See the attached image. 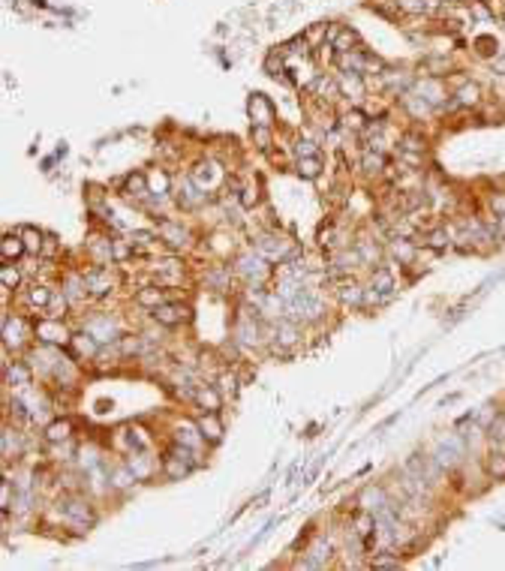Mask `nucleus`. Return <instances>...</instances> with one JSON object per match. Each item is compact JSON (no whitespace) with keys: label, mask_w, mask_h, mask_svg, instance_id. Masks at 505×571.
<instances>
[{"label":"nucleus","mask_w":505,"mask_h":571,"mask_svg":"<svg viewBox=\"0 0 505 571\" xmlns=\"http://www.w3.org/2000/svg\"><path fill=\"white\" fill-rule=\"evenodd\" d=\"M57 511H61V517L70 523V529H76V532H87V529H94V523H96L94 506H90V499L81 493H63L61 502H57Z\"/></svg>","instance_id":"f257e3e1"},{"label":"nucleus","mask_w":505,"mask_h":571,"mask_svg":"<svg viewBox=\"0 0 505 571\" xmlns=\"http://www.w3.org/2000/svg\"><path fill=\"white\" fill-rule=\"evenodd\" d=\"M28 337H33V319L21 316V313L12 316L10 310H3V349L24 355L28 352Z\"/></svg>","instance_id":"f03ea898"},{"label":"nucleus","mask_w":505,"mask_h":571,"mask_svg":"<svg viewBox=\"0 0 505 571\" xmlns=\"http://www.w3.org/2000/svg\"><path fill=\"white\" fill-rule=\"evenodd\" d=\"M81 277H85L90 301H103V298H109L114 289H118L114 264H94V262H90L87 268H81Z\"/></svg>","instance_id":"7ed1b4c3"},{"label":"nucleus","mask_w":505,"mask_h":571,"mask_svg":"<svg viewBox=\"0 0 505 571\" xmlns=\"http://www.w3.org/2000/svg\"><path fill=\"white\" fill-rule=\"evenodd\" d=\"M172 202H175V208L178 211H184V214H196V211H202L205 205L211 202V196L205 193L202 187L196 184L189 175H184L178 180L175 187H172Z\"/></svg>","instance_id":"20e7f679"},{"label":"nucleus","mask_w":505,"mask_h":571,"mask_svg":"<svg viewBox=\"0 0 505 571\" xmlns=\"http://www.w3.org/2000/svg\"><path fill=\"white\" fill-rule=\"evenodd\" d=\"M231 268H235V274L241 280H247V283H262V280L271 274V262L256 253L253 247L244 250V253H238L235 259H231Z\"/></svg>","instance_id":"39448f33"},{"label":"nucleus","mask_w":505,"mask_h":571,"mask_svg":"<svg viewBox=\"0 0 505 571\" xmlns=\"http://www.w3.org/2000/svg\"><path fill=\"white\" fill-rule=\"evenodd\" d=\"M33 340L37 343H48V346H70L72 343V331L66 325V319H33Z\"/></svg>","instance_id":"423d86ee"},{"label":"nucleus","mask_w":505,"mask_h":571,"mask_svg":"<svg viewBox=\"0 0 505 571\" xmlns=\"http://www.w3.org/2000/svg\"><path fill=\"white\" fill-rule=\"evenodd\" d=\"M151 322L154 325H160V328H165V331H172V328H181V325H189L193 322V307L189 304H184V301H165L163 307H156V310H151Z\"/></svg>","instance_id":"0eeeda50"},{"label":"nucleus","mask_w":505,"mask_h":571,"mask_svg":"<svg viewBox=\"0 0 505 571\" xmlns=\"http://www.w3.org/2000/svg\"><path fill=\"white\" fill-rule=\"evenodd\" d=\"M81 328H85L87 334H94L99 346H118V340L123 337V328L118 325V319H114L112 313H94V316L85 319Z\"/></svg>","instance_id":"6e6552de"},{"label":"nucleus","mask_w":505,"mask_h":571,"mask_svg":"<svg viewBox=\"0 0 505 571\" xmlns=\"http://www.w3.org/2000/svg\"><path fill=\"white\" fill-rule=\"evenodd\" d=\"M156 231H160V244H165L172 253L184 250L193 241V231H189L181 220H172V217H156Z\"/></svg>","instance_id":"1a4fd4ad"},{"label":"nucleus","mask_w":505,"mask_h":571,"mask_svg":"<svg viewBox=\"0 0 505 571\" xmlns=\"http://www.w3.org/2000/svg\"><path fill=\"white\" fill-rule=\"evenodd\" d=\"M189 178H193L208 196H214V189H217L223 180H226V169H220V165L214 163V160H208V163L202 160V163H196L193 169H189Z\"/></svg>","instance_id":"9d476101"},{"label":"nucleus","mask_w":505,"mask_h":571,"mask_svg":"<svg viewBox=\"0 0 505 571\" xmlns=\"http://www.w3.org/2000/svg\"><path fill=\"white\" fill-rule=\"evenodd\" d=\"M364 292H367V286H361L355 277H343L334 283V298L343 304V307H364Z\"/></svg>","instance_id":"9b49d317"},{"label":"nucleus","mask_w":505,"mask_h":571,"mask_svg":"<svg viewBox=\"0 0 505 571\" xmlns=\"http://www.w3.org/2000/svg\"><path fill=\"white\" fill-rule=\"evenodd\" d=\"M52 295H54V286H48V283H30L28 289V295H24V307L30 310V316L33 319H39V313H45L48 307V301H52Z\"/></svg>","instance_id":"f8f14e48"},{"label":"nucleus","mask_w":505,"mask_h":571,"mask_svg":"<svg viewBox=\"0 0 505 571\" xmlns=\"http://www.w3.org/2000/svg\"><path fill=\"white\" fill-rule=\"evenodd\" d=\"M247 112H250V121L259 123V127H274L277 123V112L265 94H253L250 103H247Z\"/></svg>","instance_id":"ddd939ff"},{"label":"nucleus","mask_w":505,"mask_h":571,"mask_svg":"<svg viewBox=\"0 0 505 571\" xmlns=\"http://www.w3.org/2000/svg\"><path fill=\"white\" fill-rule=\"evenodd\" d=\"M132 301H136V307H138V310L151 313V310H156V307H163L165 301H172V295L165 292L160 283H156V286H142V289H136Z\"/></svg>","instance_id":"4468645a"},{"label":"nucleus","mask_w":505,"mask_h":571,"mask_svg":"<svg viewBox=\"0 0 505 571\" xmlns=\"http://www.w3.org/2000/svg\"><path fill=\"white\" fill-rule=\"evenodd\" d=\"M3 373H6V385L10 388H28L33 385V367L30 361H6L3 364Z\"/></svg>","instance_id":"2eb2a0df"},{"label":"nucleus","mask_w":505,"mask_h":571,"mask_svg":"<svg viewBox=\"0 0 505 571\" xmlns=\"http://www.w3.org/2000/svg\"><path fill=\"white\" fill-rule=\"evenodd\" d=\"M196 424H198V430H202V436H205V442H208V445L223 442L226 427H223V421H220V412H202V415L196 418Z\"/></svg>","instance_id":"dca6fc26"},{"label":"nucleus","mask_w":505,"mask_h":571,"mask_svg":"<svg viewBox=\"0 0 505 571\" xmlns=\"http://www.w3.org/2000/svg\"><path fill=\"white\" fill-rule=\"evenodd\" d=\"M388 256L400 264H415L418 259V244L409 238H388Z\"/></svg>","instance_id":"f3484780"},{"label":"nucleus","mask_w":505,"mask_h":571,"mask_svg":"<svg viewBox=\"0 0 505 571\" xmlns=\"http://www.w3.org/2000/svg\"><path fill=\"white\" fill-rule=\"evenodd\" d=\"M24 454V436L19 433V424L12 427V421H6L3 427V463H12Z\"/></svg>","instance_id":"a211bd4d"},{"label":"nucleus","mask_w":505,"mask_h":571,"mask_svg":"<svg viewBox=\"0 0 505 571\" xmlns=\"http://www.w3.org/2000/svg\"><path fill=\"white\" fill-rule=\"evenodd\" d=\"M223 400H226V397H223V391L217 385H198L196 388V397H193V403L202 412H220L223 409Z\"/></svg>","instance_id":"6ab92c4d"},{"label":"nucleus","mask_w":505,"mask_h":571,"mask_svg":"<svg viewBox=\"0 0 505 571\" xmlns=\"http://www.w3.org/2000/svg\"><path fill=\"white\" fill-rule=\"evenodd\" d=\"M72 433H76V424H72L70 418H52L48 424L43 427V439L48 445H57V442H66L72 439Z\"/></svg>","instance_id":"aec40b11"},{"label":"nucleus","mask_w":505,"mask_h":571,"mask_svg":"<svg viewBox=\"0 0 505 571\" xmlns=\"http://www.w3.org/2000/svg\"><path fill=\"white\" fill-rule=\"evenodd\" d=\"M388 165H391V156H388V154H379V151L364 147L361 163H358V169H364V175L379 178V175H385V172H388Z\"/></svg>","instance_id":"412c9836"},{"label":"nucleus","mask_w":505,"mask_h":571,"mask_svg":"<svg viewBox=\"0 0 505 571\" xmlns=\"http://www.w3.org/2000/svg\"><path fill=\"white\" fill-rule=\"evenodd\" d=\"M28 256V247H24L21 235L19 231H6L3 238H0V259L3 262H19Z\"/></svg>","instance_id":"4be33fe9"},{"label":"nucleus","mask_w":505,"mask_h":571,"mask_svg":"<svg viewBox=\"0 0 505 571\" xmlns=\"http://www.w3.org/2000/svg\"><path fill=\"white\" fill-rule=\"evenodd\" d=\"M310 94L319 99V103H328V99H334V96H340V79H334V76H328V72H322V76L313 79V85H310Z\"/></svg>","instance_id":"5701e85b"},{"label":"nucleus","mask_w":505,"mask_h":571,"mask_svg":"<svg viewBox=\"0 0 505 571\" xmlns=\"http://www.w3.org/2000/svg\"><path fill=\"white\" fill-rule=\"evenodd\" d=\"M127 466L132 469V475L138 478V481H147L154 473H156V466H154V460H151V454H147L145 448L142 451H130L127 454Z\"/></svg>","instance_id":"b1692460"},{"label":"nucleus","mask_w":505,"mask_h":571,"mask_svg":"<svg viewBox=\"0 0 505 571\" xmlns=\"http://www.w3.org/2000/svg\"><path fill=\"white\" fill-rule=\"evenodd\" d=\"M231 274H235V268H226V264L208 268V274H205V286L214 289V292H229V289H231Z\"/></svg>","instance_id":"393cba45"},{"label":"nucleus","mask_w":505,"mask_h":571,"mask_svg":"<svg viewBox=\"0 0 505 571\" xmlns=\"http://www.w3.org/2000/svg\"><path fill=\"white\" fill-rule=\"evenodd\" d=\"M0 286L6 289V292H15V289L24 286V271L19 262H3L0 264Z\"/></svg>","instance_id":"a878e982"},{"label":"nucleus","mask_w":505,"mask_h":571,"mask_svg":"<svg viewBox=\"0 0 505 571\" xmlns=\"http://www.w3.org/2000/svg\"><path fill=\"white\" fill-rule=\"evenodd\" d=\"M370 286L379 289V292H397V277H394V271L388 268V264H376V268L370 271Z\"/></svg>","instance_id":"bb28decb"},{"label":"nucleus","mask_w":505,"mask_h":571,"mask_svg":"<svg viewBox=\"0 0 505 571\" xmlns=\"http://www.w3.org/2000/svg\"><path fill=\"white\" fill-rule=\"evenodd\" d=\"M70 307H72L70 295H66L63 289L54 286V295H52V301H48V307H45L43 316H48V319H66V316H70Z\"/></svg>","instance_id":"cd10ccee"},{"label":"nucleus","mask_w":505,"mask_h":571,"mask_svg":"<svg viewBox=\"0 0 505 571\" xmlns=\"http://www.w3.org/2000/svg\"><path fill=\"white\" fill-rule=\"evenodd\" d=\"M163 475L169 478V481H184V478L193 473V466L184 460H178V457H172V454H163Z\"/></svg>","instance_id":"c85d7f7f"},{"label":"nucleus","mask_w":505,"mask_h":571,"mask_svg":"<svg viewBox=\"0 0 505 571\" xmlns=\"http://www.w3.org/2000/svg\"><path fill=\"white\" fill-rule=\"evenodd\" d=\"M322 169H325L322 156H298L295 160V172H298V178H304V180L322 178Z\"/></svg>","instance_id":"c756f323"},{"label":"nucleus","mask_w":505,"mask_h":571,"mask_svg":"<svg viewBox=\"0 0 505 571\" xmlns=\"http://www.w3.org/2000/svg\"><path fill=\"white\" fill-rule=\"evenodd\" d=\"M421 244L430 247V250H436V253L449 250V247H451V229H449V226H436V229H430V231H424V241H421Z\"/></svg>","instance_id":"7c9ffc66"},{"label":"nucleus","mask_w":505,"mask_h":571,"mask_svg":"<svg viewBox=\"0 0 505 571\" xmlns=\"http://www.w3.org/2000/svg\"><path fill=\"white\" fill-rule=\"evenodd\" d=\"M331 45H334L337 54H340V52H355V48H358V33H355L352 28H337L334 37H331Z\"/></svg>","instance_id":"2f4dec72"},{"label":"nucleus","mask_w":505,"mask_h":571,"mask_svg":"<svg viewBox=\"0 0 505 571\" xmlns=\"http://www.w3.org/2000/svg\"><path fill=\"white\" fill-rule=\"evenodd\" d=\"M367 123H370V118L364 114L361 109H349V112H343L340 114V127L346 129V132H355V136H361L364 129H367Z\"/></svg>","instance_id":"473e14b6"},{"label":"nucleus","mask_w":505,"mask_h":571,"mask_svg":"<svg viewBox=\"0 0 505 571\" xmlns=\"http://www.w3.org/2000/svg\"><path fill=\"white\" fill-rule=\"evenodd\" d=\"M15 231L21 235L24 247H28V256H39V250H43V238H45V231H39L37 226H19Z\"/></svg>","instance_id":"72a5a7b5"},{"label":"nucleus","mask_w":505,"mask_h":571,"mask_svg":"<svg viewBox=\"0 0 505 571\" xmlns=\"http://www.w3.org/2000/svg\"><path fill=\"white\" fill-rule=\"evenodd\" d=\"M138 478L132 475V469L123 463V466H112L109 469V487H114V490H127V487H132Z\"/></svg>","instance_id":"f704fd0d"},{"label":"nucleus","mask_w":505,"mask_h":571,"mask_svg":"<svg viewBox=\"0 0 505 571\" xmlns=\"http://www.w3.org/2000/svg\"><path fill=\"white\" fill-rule=\"evenodd\" d=\"M364 94H367L364 76H340V96H346V99H361Z\"/></svg>","instance_id":"c9c22d12"},{"label":"nucleus","mask_w":505,"mask_h":571,"mask_svg":"<svg viewBox=\"0 0 505 571\" xmlns=\"http://www.w3.org/2000/svg\"><path fill=\"white\" fill-rule=\"evenodd\" d=\"M454 99H457V105L460 109H469V105H478L482 103V87L475 85V81H466L457 94H454Z\"/></svg>","instance_id":"e433bc0d"},{"label":"nucleus","mask_w":505,"mask_h":571,"mask_svg":"<svg viewBox=\"0 0 505 571\" xmlns=\"http://www.w3.org/2000/svg\"><path fill=\"white\" fill-rule=\"evenodd\" d=\"M250 136H253V145L259 147L262 154H271V147H274V127H259V123H253Z\"/></svg>","instance_id":"4c0bfd02"},{"label":"nucleus","mask_w":505,"mask_h":571,"mask_svg":"<svg viewBox=\"0 0 505 571\" xmlns=\"http://www.w3.org/2000/svg\"><path fill=\"white\" fill-rule=\"evenodd\" d=\"M214 385L223 391V397H235L238 388H241V376H238L235 370H223V373L214 379Z\"/></svg>","instance_id":"58836bf2"},{"label":"nucleus","mask_w":505,"mask_h":571,"mask_svg":"<svg viewBox=\"0 0 505 571\" xmlns=\"http://www.w3.org/2000/svg\"><path fill=\"white\" fill-rule=\"evenodd\" d=\"M484 433H487L493 448H505V415H496L491 424L484 427Z\"/></svg>","instance_id":"ea45409f"},{"label":"nucleus","mask_w":505,"mask_h":571,"mask_svg":"<svg viewBox=\"0 0 505 571\" xmlns=\"http://www.w3.org/2000/svg\"><path fill=\"white\" fill-rule=\"evenodd\" d=\"M400 565H403V559L394 550H376L370 557V568H400Z\"/></svg>","instance_id":"a19ab883"},{"label":"nucleus","mask_w":505,"mask_h":571,"mask_svg":"<svg viewBox=\"0 0 505 571\" xmlns=\"http://www.w3.org/2000/svg\"><path fill=\"white\" fill-rule=\"evenodd\" d=\"M418 90H421V96H424L430 105H442V103H445V99H442V96H445V94H442V85H440V81H436V79H427V81H421V85H418Z\"/></svg>","instance_id":"79ce46f5"},{"label":"nucleus","mask_w":505,"mask_h":571,"mask_svg":"<svg viewBox=\"0 0 505 571\" xmlns=\"http://www.w3.org/2000/svg\"><path fill=\"white\" fill-rule=\"evenodd\" d=\"M400 151H412V154H424L427 151V138L421 132H403L400 136Z\"/></svg>","instance_id":"37998d69"},{"label":"nucleus","mask_w":505,"mask_h":571,"mask_svg":"<svg viewBox=\"0 0 505 571\" xmlns=\"http://www.w3.org/2000/svg\"><path fill=\"white\" fill-rule=\"evenodd\" d=\"M238 198H241V208H244V211H253L256 205L262 202V189H259V184H241V193H238Z\"/></svg>","instance_id":"c03bdc74"},{"label":"nucleus","mask_w":505,"mask_h":571,"mask_svg":"<svg viewBox=\"0 0 505 571\" xmlns=\"http://www.w3.org/2000/svg\"><path fill=\"white\" fill-rule=\"evenodd\" d=\"M57 253H61V241H57V235L45 231V238H43V250H39V259H43V262H54V259H57Z\"/></svg>","instance_id":"a18cd8bd"},{"label":"nucleus","mask_w":505,"mask_h":571,"mask_svg":"<svg viewBox=\"0 0 505 571\" xmlns=\"http://www.w3.org/2000/svg\"><path fill=\"white\" fill-rule=\"evenodd\" d=\"M487 475L496 478V481H505V454L502 451H493L487 457Z\"/></svg>","instance_id":"49530a36"},{"label":"nucleus","mask_w":505,"mask_h":571,"mask_svg":"<svg viewBox=\"0 0 505 571\" xmlns=\"http://www.w3.org/2000/svg\"><path fill=\"white\" fill-rule=\"evenodd\" d=\"M298 156H322V154H319V145L313 142V138H304V136H301V138L295 142V160H298Z\"/></svg>","instance_id":"de8ad7c7"},{"label":"nucleus","mask_w":505,"mask_h":571,"mask_svg":"<svg viewBox=\"0 0 505 571\" xmlns=\"http://www.w3.org/2000/svg\"><path fill=\"white\" fill-rule=\"evenodd\" d=\"M400 12H412V15H427V0H397Z\"/></svg>","instance_id":"09e8293b"},{"label":"nucleus","mask_w":505,"mask_h":571,"mask_svg":"<svg viewBox=\"0 0 505 571\" xmlns=\"http://www.w3.org/2000/svg\"><path fill=\"white\" fill-rule=\"evenodd\" d=\"M487 205H491V211H493V214H505V193H491Z\"/></svg>","instance_id":"8fccbe9b"},{"label":"nucleus","mask_w":505,"mask_h":571,"mask_svg":"<svg viewBox=\"0 0 505 571\" xmlns=\"http://www.w3.org/2000/svg\"><path fill=\"white\" fill-rule=\"evenodd\" d=\"M491 70H493V72H499V76H505V57H499V54L491 57Z\"/></svg>","instance_id":"3c124183"},{"label":"nucleus","mask_w":505,"mask_h":571,"mask_svg":"<svg viewBox=\"0 0 505 571\" xmlns=\"http://www.w3.org/2000/svg\"><path fill=\"white\" fill-rule=\"evenodd\" d=\"M475 45H478V54H491L493 48L491 45H496L493 39H475Z\"/></svg>","instance_id":"603ef678"},{"label":"nucleus","mask_w":505,"mask_h":571,"mask_svg":"<svg viewBox=\"0 0 505 571\" xmlns=\"http://www.w3.org/2000/svg\"><path fill=\"white\" fill-rule=\"evenodd\" d=\"M496 231H499V241H505V214H496Z\"/></svg>","instance_id":"864d4df0"},{"label":"nucleus","mask_w":505,"mask_h":571,"mask_svg":"<svg viewBox=\"0 0 505 571\" xmlns=\"http://www.w3.org/2000/svg\"><path fill=\"white\" fill-rule=\"evenodd\" d=\"M445 3H449V0H445ZM451 3H463V0H451Z\"/></svg>","instance_id":"5fc2aeb1"},{"label":"nucleus","mask_w":505,"mask_h":571,"mask_svg":"<svg viewBox=\"0 0 505 571\" xmlns=\"http://www.w3.org/2000/svg\"><path fill=\"white\" fill-rule=\"evenodd\" d=\"M502 24H505V15H502Z\"/></svg>","instance_id":"6e6d98bb"}]
</instances>
